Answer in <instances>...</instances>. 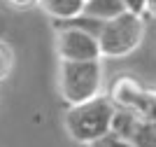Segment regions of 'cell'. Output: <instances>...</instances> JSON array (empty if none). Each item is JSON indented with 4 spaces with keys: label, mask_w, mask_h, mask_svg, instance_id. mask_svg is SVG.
I'll return each mask as SVG.
<instances>
[{
    "label": "cell",
    "mask_w": 156,
    "mask_h": 147,
    "mask_svg": "<svg viewBox=\"0 0 156 147\" xmlns=\"http://www.w3.org/2000/svg\"><path fill=\"white\" fill-rule=\"evenodd\" d=\"M144 17L142 14H133L126 9L110 21H103L98 26V42H100V54L103 58H128L133 51L144 40Z\"/></svg>",
    "instance_id": "3"
},
{
    "label": "cell",
    "mask_w": 156,
    "mask_h": 147,
    "mask_svg": "<svg viewBox=\"0 0 156 147\" xmlns=\"http://www.w3.org/2000/svg\"><path fill=\"white\" fill-rule=\"evenodd\" d=\"M54 47L58 61H103L98 33H91L77 24H65L58 28Z\"/></svg>",
    "instance_id": "4"
},
{
    "label": "cell",
    "mask_w": 156,
    "mask_h": 147,
    "mask_svg": "<svg viewBox=\"0 0 156 147\" xmlns=\"http://www.w3.org/2000/svg\"><path fill=\"white\" fill-rule=\"evenodd\" d=\"M144 91V84H140L135 79V77L130 75H119L114 82H112L110 86V101L117 105V108H124V110H135L137 101H140V96H142Z\"/></svg>",
    "instance_id": "6"
},
{
    "label": "cell",
    "mask_w": 156,
    "mask_h": 147,
    "mask_svg": "<svg viewBox=\"0 0 156 147\" xmlns=\"http://www.w3.org/2000/svg\"><path fill=\"white\" fill-rule=\"evenodd\" d=\"M105 91L103 61H58V94L68 105L93 101Z\"/></svg>",
    "instance_id": "2"
},
{
    "label": "cell",
    "mask_w": 156,
    "mask_h": 147,
    "mask_svg": "<svg viewBox=\"0 0 156 147\" xmlns=\"http://www.w3.org/2000/svg\"><path fill=\"white\" fill-rule=\"evenodd\" d=\"M144 17L156 19V0H147V2H144Z\"/></svg>",
    "instance_id": "13"
},
{
    "label": "cell",
    "mask_w": 156,
    "mask_h": 147,
    "mask_svg": "<svg viewBox=\"0 0 156 147\" xmlns=\"http://www.w3.org/2000/svg\"><path fill=\"white\" fill-rule=\"evenodd\" d=\"M144 2H147V0H124V5H126L128 12L142 14V17H144Z\"/></svg>",
    "instance_id": "11"
},
{
    "label": "cell",
    "mask_w": 156,
    "mask_h": 147,
    "mask_svg": "<svg viewBox=\"0 0 156 147\" xmlns=\"http://www.w3.org/2000/svg\"><path fill=\"white\" fill-rule=\"evenodd\" d=\"M112 133L126 138L135 147H156V119H144L124 108L114 110Z\"/></svg>",
    "instance_id": "5"
},
{
    "label": "cell",
    "mask_w": 156,
    "mask_h": 147,
    "mask_svg": "<svg viewBox=\"0 0 156 147\" xmlns=\"http://www.w3.org/2000/svg\"><path fill=\"white\" fill-rule=\"evenodd\" d=\"M12 68H14V54L7 45L0 42V82H5L12 75Z\"/></svg>",
    "instance_id": "9"
},
{
    "label": "cell",
    "mask_w": 156,
    "mask_h": 147,
    "mask_svg": "<svg viewBox=\"0 0 156 147\" xmlns=\"http://www.w3.org/2000/svg\"><path fill=\"white\" fill-rule=\"evenodd\" d=\"M7 5L14 9H30V7H37V0H7Z\"/></svg>",
    "instance_id": "12"
},
{
    "label": "cell",
    "mask_w": 156,
    "mask_h": 147,
    "mask_svg": "<svg viewBox=\"0 0 156 147\" xmlns=\"http://www.w3.org/2000/svg\"><path fill=\"white\" fill-rule=\"evenodd\" d=\"M114 110L117 105L105 94L93 101L79 103V105H68V110L63 112V128L75 142L91 145L93 140L112 131Z\"/></svg>",
    "instance_id": "1"
},
{
    "label": "cell",
    "mask_w": 156,
    "mask_h": 147,
    "mask_svg": "<svg viewBox=\"0 0 156 147\" xmlns=\"http://www.w3.org/2000/svg\"><path fill=\"white\" fill-rule=\"evenodd\" d=\"M126 12L124 0H86L84 5V17L91 21H110L114 17Z\"/></svg>",
    "instance_id": "8"
},
{
    "label": "cell",
    "mask_w": 156,
    "mask_h": 147,
    "mask_svg": "<svg viewBox=\"0 0 156 147\" xmlns=\"http://www.w3.org/2000/svg\"><path fill=\"white\" fill-rule=\"evenodd\" d=\"M86 0H37V7L54 21H75L84 17Z\"/></svg>",
    "instance_id": "7"
},
{
    "label": "cell",
    "mask_w": 156,
    "mask_h": 147,
    "mask_svg": "<svg viewBox=\"0 0 156 147\" xmlns=\"http://www.w3.org/2000/svg\"><path fill=\"white\" fill-rule=\"evenodd\" d=\"M86 147H135L133 142H128L126 138H121V135L117 133H105L103 138H98V140H93L91 145H86Z\"/></svg>",
    "instance_id": "10"
}]
</instances>
